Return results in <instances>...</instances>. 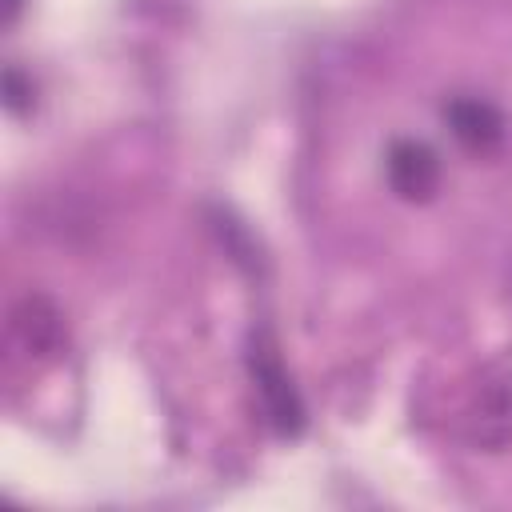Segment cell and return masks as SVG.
Instances as JSON below:
<instances>
[{
  "label": "cell",
  "instance_id": "1",
  "mask_svg": "<svg viewBox=\"0 0 512 512\" xmlns=\"http://www.w3.org/2000/svg\"><path fill=\"white\" fill-rule=\"evenodd\" d=\"M248 372H252V384H256V396H260V404H264L268 424H272L280 436H296V432L304 428V404H300V392L292 388V376L284 372L280 352H276V344H272L268 332H256V336H252Z\"/></svg>",
  "mask_w": 512,
  "mask_h": 512
},
{
  "label": "cell",
  "instance_id": "2",
  "mask_svg": "<svg viewBox=\"0 0 512 512\" xmlns=\"http://www.w3.org/2000/svg\"><path fill=\"white\" fill-rule=\"evenodd\" d=\"M464 432L480 448H504L512 440V364H496L480 376L464 412Z\"/></svg>",
  "mask_w": 512,
  "mask_h": 512
},
{
  "label": "cell",
  "instance_id": "3",
  "mask_svg": "<svg viewBox=\"0 0 512 512\" xmlns=\"http://www.w3.org/2000/svg\"><path fill=\"white\" fill-rule=\"evenodd\" d=\"M384 172L392 192L408 204H424L440 188V156L424 140H392L384 156Z\"/></svg>",
  "mask_w": 512,
  "mask_h": 512
},
{
  "label": "cell",
  "instance_id": "4",
  "mask_svg": "<svg viewBox=\"0 0 512 512\" xmlns=\"http://www.w3.org/2000/svg\"><path fill=\"white\" fill-rule=\"evenodd\" d=\"M444 120L452 128V136L468 148V152H492L504 140V116L496 104L480 100V96H456L444 104Z\"/></svg>",
  "mask_w": 512,
  "mask_h": 512
},
{
  "label": "cell",
  "instance_id": "5",
  "mask_svg": "<svg viewBox=\"0 0 512 512\" xmlns=\"http://www.w3.org/2000/svg\"><path fill=\"white\" fill-rule=\"evenodd\" d=\"M20 340L32 348V352H52L60 344V312L44 300V296H28L20 300L16 316H12Z\"/></svg>",
  "mask_w": 512,
  "mask_h": 512
},
{
  "label": "cell",
  "instance_id": "6",
  "mask_svg": "<svg viewBox=\"0 0 512 512\" xmlns=\"http://www.w3.org/2000/svg\"><path fill=\"white\" fill-rule=\"evenodd\" d=\"M4 104H8L12 116H24L32 108V80L20 68H8L4 72Z\"/></svg>",
  "mask_w": 512,
  "mask_h": 512
},
{
  "label": "cell",
  "instance_id": "7",
  "mask_svg": "<svg viewBox=\"0 0 512 512\" xmlns=\"http://www.w3.org/2000/svg\"><path fill=\"white\" fill-rule=\"evenodd\" d=\"M20 8H24V0H0V20L12 24V20L20 16Z\"/></svg>",
  "mask_w": 512,
  "mask_h": 512
}]
</instances>
